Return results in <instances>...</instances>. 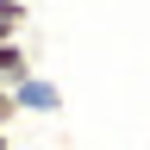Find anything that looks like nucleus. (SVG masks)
<instances>
[{
	"instance_id": "4",
	"label": "nucleus",
	"mask_w": 150,
	"mask_h": 150,
	"mask_svg": "<svg viewBox=\"0 0 150 150\" xmlns=\"http://www.w3.org/2000/svg\"><path fill=\"white\" fill-rule=\"evenodd\" d=\"M13 119H19V94H13V88H6V81H0V131H6V125H13Z\"/></svg>"
},
{
	"instance_id": "3",
	"label": "nucleus",
	"mask_w": 150,
	"mask_h": 150,
	"mask_svg": "<svg viewBox=\"0 0 150 150\" xmlns=\"http://www.w3.org/2000/svg\"><path fill=\"white\" fill-rule=\"evenodd\" d=\"M25 25H31V0H0V44L25 38Z\"/></svg>"
},
{
	"instance_id": "1",
	"label": "nucleus",
	"mask_w": 150,
	"mask_h": 150,
	"mask_svg": "<svg viewBox=\"0 0 150 150\" xmlns=\"http://www.w3.org/2000/svg\"><path fill=\"white\" fill-rule=\"evenodd\" d=\"M13 94H19V112H63V88L50 75H25Z\"/></svg>"
},
{
	"instance_id": "5",
	"label": "nucleus",
	"mask_w": 150,
	"mask_h": 150,
	"mask_svg": "<svg viewBox=\"0 0 150 150\" xmlns=\"http://www.w3.org/2000/svg\"><path fill=\"white\" fill-rule=\"evenodd\" d=\"M0 150H13V138H6V131H0Z\"/></svg>"
},
{
	"instance_id": "2",
	"label": "nucleus",
	"mask_w": 150,
	"mask_h": 150,
	"mask_svg": "<svg viewBox=\"0 0 150 150\" xmlns=\"http://www.w3.org/2000/svg\"><path fill=\"white\" fill-rule=\"evenodd\" d=\"M25 75H38V69H31V50H25V38H6V44H0V81H6V88H19Z\"/></svg>"
}]
</instances>
